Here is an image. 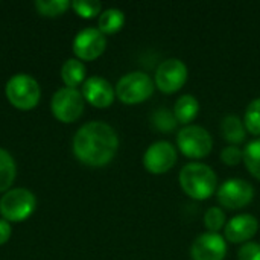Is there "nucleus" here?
<instances>
[{
  "label": "nucleus",
  "mask_w": 260,
  "mask_h": 260,
  "mask_svg": "<svg viewBox=\"0 0 260 260\" xmlns=\"http://www.w3.org/2000/svg\"><path fill=\"white\" fill-rule=\"evenodd\" d=\"M119 148L116 131L104 122H88L78 129L73 137V152L76 158L88 166L108 165Z\"/></svg>",
  "instance_id": "nucleus-1"
},
{
  "label": "nucleus",
  "mask_w": 260,
  "mask_h": 260,
  "mask_svg": "<svg viewBox=\"0 0 260 260\" xmlns=\"http://www.w3.org/2000/svg\"><path fill=\"white\" fill-rule=\"evenodd\" d=\"M178 178L183 192L195 201L209 200L215 193L218 184V177L215 171L200 161L187 163L180 171Z\"/></svg>",
  "instance_id": "nucleus-2"
},
{
  "label": "nucleus",
  "mask_w": 260,
  "mask_h": 260,
  "mask_svg": "<svg viewBox=\"0 0 260 260\" xmlns=\"http://www.w3.org/2000/svg\"><path fill=\"white\" fill-rule=\"evenodd\" d=\"M177 146L187 158H206L213 149V139L206 128L198 125H187L178 131Z\"/></svg>",
  "instance_id": "nucleus-3"
},
{
  "label": "nucleus",
  "mask_w": 260,
  "mask_h": 260,
  "mask_svg": "<svg viewBox=\"0 0 260 260\" xmlns=\"http://www.w3.org/2000/svg\"><path fill=\"white\" fill-rule=\"evenodd\" d=\"M155 84L143 72H131L122 76L116 85V96L128 105L145 102L154 93Z\"/></svg>",
  "instance_id": "nucleus-4"
},
{
  "label": "nucleus",
  "mask_w": 260,
  "mask_h": 260,
  "mask_svg": "<svg viewBox=\"0 0 260 260\" xmlns=\"http://www.w3.org/2000/svg\"><path fill=\"white\" fill-rule=\"evenodd\" d=\"M40 85L38 82L24 73H18L12 76L6 84V98L8 101L20 108V110H30L40 101Z\"/></svg>",
  "instance_id": "nucleus-5"
},
{
  "label": "nucleus",
  "mask_w": 260,
  "mask_h": 260,
  "mask_svg": "<svg viewBox=\"0 0 260 260\" xmlns=\"http://www.w3.org/2000/svg\"><path fill=\"white\" fill-rule=\"evenodd\" d=\"M37 201L32 192L27 189H12L6 192L0 200V213L5 221L20 222L27 219L35 210Z\"/></svg>",
  "instance_id": "nucleus-6"
},
{
  "label": "nucleus",
  "mask_w": 260,
  "mask_h": 260,
  "mask_svg": "<svg viewBox=\"0 0 260 260\" xmlns=\"http://www.w3.org/2000/svg\"><path fill=\"white\" fill-rule=\"evenodd\" d=\"M189 76L187 66L178 58L165 59L155 72L154 84L155 87L166 94H172L183 88Z\"/></svg>",
  "instance_id": "nucleus-7"
},
{
  "label": "nucleus",
  "mask_w": 260,
  "mask_h": 260,
  "mask_svg": "<svg viewBox=\"0 0 260 260\" xmlns=\"http://www.w3.org/2000/svg\"><path fill=\"white\" fill-rule=\"evenodd\" d=\"M52 111L61 122L70 123L81 117L84 111V96L76 88H59L52 96Z\"/></svg>",
  "instance_id": "nucleus-8"
},
{
  "label": "nucleus",
  "mask_w": 260,
  "mask_h": 260,
  "mask_svg": "<svg viewBox=\"0 0 260 260\" xmlns=\"http://www.w3.org/2000/svg\"><path fill=\"white\" fill-rule=\"evenodd\" d=\"M254 198L253 186L242 178H230L218 189V201L229 210L247 207Z\"/></svg>",
  "instance_id": "nucleus-9"
},
{
  "label": "nucleus",
  "mask_w": 260,
  "mask_h": 260,
  "mask_svg": "<svg viewBox=\"0 0 260 260\" xmlns=\"http://www.w3.org/2000/svg\"><path fill=\"white\" fill-rule=\"evenodd\" d=\"M177 163V149L171 142L160 140L152 143L143 155V166L149 174L161 175L169 172Z\"/></svg>",
  "instance_id": "nucleus-10"
},
{
  "label": "nucleus",
  "mask_w": 260,
  "mask_h": 260,
  "mask_svg": "<svg viewBox=\"0 0 260 260\" xmlns=\"http://www.w3.org/2000/svg\"><path fill=\"white\" fill-rule=\"evenodd\" d=\"M107 47L105 35L96 27H85L78 32L73 41V52L84 61L96 59L104 53Z\"/></svg>",
  "instance_id": "nucleus-11"
},
{
  "label": "nucleus",
  "mask_w": 260,
  "mask_h": 260,
  "mask_svg": "<svg viewBox=\"0 0 260 260\" xmlns=\"http://www.w3.org/2000/svg\"><path fill=\"white\" fill-rule=\"evenodd\" d=\"M227 242L218 233H203L190 247L192 260H224Z\"/></svg>",
  "instance_id": "nucleus-12"
},
{
  "label": "nucleus",
  "mask_w": 260,
  "mask_h": 260,
  "mask_svg": "<svg viewBox=\"0 0 260 260\" xmlns=\"http://www.w3.org/2000/svg\"><path fill=\"white\" fill-rule=\"evenodd\" d=\"M259 229V222L253 215L242 213L235 218H232L225 227H224V236L225 241L232 244H245L248 242Z\"/></svg>",
  "instance_id": "nucleus-13"
},
{
  "label": "nucleus",
  "mask_w": 260,
  "mask_h": 260,
  "mask_svg": "<svg viewBox=\"0 0 260 260\" xmlns=\"http://www.w3.org/2000/svg\"><path fill=\"white\" fill-rule=\"evenodd\" d=\"M114 94L116 91L111 84L101 76H91L82 85V96L98 108L110 107L114 101Z\"/></svg>",
  "instance_id": "nucleus-14"
},
{
  "label": "nucleus",
  "mask_w": 260,
  "mask_h": 260,
  "mask_svg": "<svg viewBox=\"0 0 260 260\" xmlns=\"http://www.w3.org/2000/svg\"><path fill=\"white\" fill-rule=\"evenodd\" d=\"M198 113H200V102L192 94H184V96L178 98L174 105V116H175L177 122L184 126H187L190 122H193L197 119Z\"/></svg>",
  "instance_id": "nucleus-15"
},
{
  "label": "nucleus",
  "mask_w": 260,
  "mask_h": 260,
  "mask_svg": "<svg viewBox=\"0 0 260 260\" xmlns=\"http://www.w3.org/2000/svg\"><path fill=\"white\" fill-rule=\"evenodd\" d=\"M221 134L232 146L244 143L247 137L244 120H241L238 116H225L221 122Z\"/></svg>",
  "instance_id": "nucleus-16"
},
{
  "label": "nucleus",
  "mask_w": 260,
  "mask_h": 260,
  "mask_svg": "<svg viewBox=\"0 0 260 260\" xmlns=\"http://www.w3.org/2000/svg\"><path fill=\"white\" fill-rule=\"evenodd\" d=\"M125 23V15L120 9L116 8H110L107 11H104L99 15V30L104 35H110V34H116L123 27Z\"/></svg>",
  "instance_id": "nucleus-17"
},
{
  "label": "nucleus",
  "mask_w": 260,
  "mask_h": 260,
  "mask_svg": "<svg viewBox=\"0 0 260 260\" xmlns=\"http://www.w3.org/2000/svg\"><path fill=\"white\" fill-rule=\"evenodd\" d=\"M62 81L69 88H76L85 78V66L79 59H67L61 69Z\"/></svg>",
  "instance_id": "nucleus-18"
},
{
  "label": "nucleus",
  "mask_w": 260,
  "mask_h": 260,
  "mask_svg": "<svg viewBox=\"0 0 260 260\" xmlns=\"http://www.w3.org/2000/svg\"><path fill=\"white\" fill-rule=\"evenodd\" d=\"M15 163L11 154L0 148V192L8 190L15 178Z\"/></svg>",
  "instance_id": "nucleus-19"
},
{
  "label": "nucleus",
  "mask_w": 260,
  "mask_h": 260,
  "mask_svg": "<svg viewBox=\"0 0 260 260\" xmlns=\"http://www.w3.org/2000/svg\"><path fill=\"white\" fill-rule=\"evenodd\" d=\"M244 163L248 172L260 180V139L250 142L244 148Z\"/></svg>",
  "instance_id": "nucleus-20"
},
{
  "label": "nucleus",
  "mask_w": 260,
  "mask_h": 260,
  "mask_svg": "<svg viewBox=\"0 0 260 260\" xmlns=\"http://www.w3.org/2000/svg\"><path fill=\"white\" fill-rule=\"evenodd\" d=\"M244 125L251 136L260 139V98L248 104L244 116Z\"/></svg>",
  "instance_id": "nucleus-21"
},
{
  "label": "nucleus",
  "mask_w": 260,
  "mask_h": 260,
  "mask_svg": "<svg viewBox=\"0 0 260 260\" xmlns=\"http://www.w3.org/2000/svg\"><path fill=\"white\" fill-rule=\"evenodd\" d=\"M225 213L221 207H210L204 213V225L209 233H218L225 227Z\"/></svg>",
  "instance_id": "nucleus-22"
},
{
  "label": "nucleus",
  "mask_w": 260,
  "mask_h": 260,
  "mask_svg": "<svg viewBox=\"0 0 260 260\" xmlns=\"http://www.w3.org/2000/svg\"><path fill=\"white\" fill-rule=\"evenodd\" d=\"M70 5L72 3L69 0H49V2L37 0L35 2V8L38 9V12L41 15H49V17H55V15L66 12Z\"/></svg>",
  "instance_id": "nucleus-23"
},
{
  "label": "nucleus",
  "mask_w": 260,
  "mask_h": 260,
  "mask_svg": "<svg viewBox=\"0 0 260 260\" xmlns=\"http://www.w3.org/2000/svg\"><path fill=\"white\" fill-rule=\"evenodd\" d=\"M152 123L154 126L158 129V131H163V133H172L177 126V119L174 116V113H171L169 110L166 108H158L154 116H152Z\"/></svg>",
  "instance_id": "nucleus-24"
},
{
  "label": "nucleus",
  "mask_w": 260,
  "mask_h": 260,
  "mask_svg": "<svg viewBox=\"0 0 260 260\" xmlns=\"http://www.w3.org/2000/svg\"><path fill=\"white\" fill-rule=\"evenodd\" d=\"M72 8L81 17L93 18V17H96L101 12L102 5L98 0H75V2H72Z\"/></svg>",
  "instance_id": "nucleus-25"
},
{
  "label": "nucleus",
  "mask_w": 260,
  "mask_h": 260,
  "mask_svg": "<svg viewBox=\"0 0 260 260\" xmlns=\"http://www.w3.org/2000/svg\"><path fill=\"white\" fill-rule=\"evenodd\" d=\"M221 160L227 166H238L241 161H244V151L239 149V146H227L221 151Z\"/></svg>",
  "instance_id": "nucleus-26"
},
{
  "label": "nucleus",
  "mask_w": 260,
  "mask_h": 260,
  "mask_svg": "<svg viewBox=\"0 0 260 260\" xmlns=\"http://www.w3.org/2000/svg\"><path fill=\"white\" fill-rule=\"evenodd\" d=\"M238 260H260V244L247 242L238 251Z\"/></svg>",
  "instance_id": "nucleus-27"
},
{
  "label": "nucleus",
  "mask_w": 260,
  "mask_h": 260,
  "mask_svg": "<svg viewBox=\"0 0 260 260\" xmlns=\"http://www.w3.org/2000/svg\"><path fill=\"white\" fill-rule=\"evenodd\" d=\"M11 236V225L8 221L5 219H0V245L5 244Z\"/></svg>",
  "instance_id": "nucleus-28"
}]
</instances>
